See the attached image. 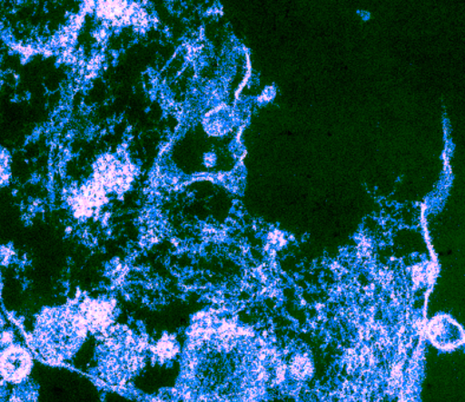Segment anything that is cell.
<instances>
[{
	"mask_svg": "<svg viewBox=\"0 0 465 402\" xmlns=\"http://www.w3.org/2000/svg\"><path fill=\"white\" fill-rule=\"evenodd\" d=\"M33 368V357L21 345H10L0 353V376L11 384H21Z\"/></svg>",
	"mask_w": 465,
	"mask_h": 402,
	"instance_id": "cell-3",
	"label": "cell"
},
{
	"mask_svg": "<svg viewBox=\"0 0 465 402\" xmlns=\"http://www.w3.org/2000/svg\"><path fill=\"white\" fill-rule=\"evenodd\" d=\"M113 311L114 307L109 301L93 299V301L85 303L81 310V315L86 328L92 329L93 332H102L112 323Z\"/></svg>",
	"mask_w": 465,
	"mask_h": 402,
	"instance_id": "cell-4",
	"label": "cell"
},
{
	"mask_svg": "<svg viewBox=\"0 0 465 402\" xmlns=\"http://www.w3.org/2000/svg\"><path fill=\"white\" fill-rule=\"evenodd\" d=\"M10 402H35V392L29 387L15 389Z\"/></svg>",
	"mask_w": 465,
	"mask_h": 402,
	"instance_id": "cell-5",
	"label": "cell"
},
{
	"mask_svg": "<svg viewBox=\"0 0 465 402\" xmlns=\"http://www.w3.org/2000/svg\"><path fill=\"white\" fill-rule=\"evenodd\" d=\"M3 326H4V319L2 317V314H0V330H2Z\"/></svg>",
	"mask_w": 465,
	"mask_h": 402,
	"instance_id": "cell-7",
	"label": "cell"
},
{
	"mask_svg": "<svg viewBox=\"0 0 465 402\" xmlns=\"http://www.w3.org/2000/svg\"><path fill=\"white\" fill-rule=\"evenodd\" d=\"M104 361L102 362L105 374L112 380L128 379L137 369L140 362V348L129 333L114 334L105 344Z\"/></svg>",
	"mask_w": 465,
	"mask_h": 402,
	"instance_id": "cell-2",
	"label": "cell"
},
{
	"mask_svg": "<svg viewBox=\"0 0 465 402\" xmlns=\"http://www.w3.org/2000/svg\"><path fill=\"white\" fill-rule=\"evenodd\" d=\"M177 350V344L172 342L169 338H163L159 344V357L171 358L174 356Z\"/></svg>",
	"mask_w": 465,
	"mask_h": 402,
	"instance_id": "cell-6",
	"label": "cell"
},
{
	"mask_svg": "<svg viewBox=\"0 0 465 402\" xmlns=\"http://www.w3.org/2000/svg\"><path fill=\"white\" fill-rule=\"evenodd\" d=\"M81 313L71 309L43 311L35 329V344L46 360L59 362L74 356L86 337Z\"/></svg>",
	"mask_w": 465,
	"mask_h": 402,
	"instance_id": "cell-1",
	"label": "cell"
}]
</instances>
